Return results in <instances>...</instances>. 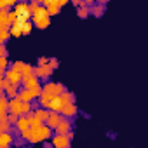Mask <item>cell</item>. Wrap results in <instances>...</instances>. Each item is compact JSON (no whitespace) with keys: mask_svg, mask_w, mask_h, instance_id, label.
Returning <instances> with one entry per match:
<instances>
[{"mask_svg":"<svg viewBox=\"0 0 148 148\" xmlns=\"http://www.w3.org/2000/svg\"><path fill=\"white\" fill-rule=\"evenodd\" d=\"M0 58H7V49H5V44H0Z\"/></svg>","mask_w":148,"mask_h":148,"instance_id":"f546056e","label":"cell"},{"mask_svg":"<svg viewBox=\"0 0 148 148\" xmlns=\"http://www.w3.org/2000/svg\"><path fill=\"white\" fill-rule=\"evenodd\" d=\"M40 11H42V2H40V0H33V2H30V12L33 16H37Z\"/></svg>","mask_w":148,"mask_h":148,"instance_id":"d6986e66","label":"cell"},{"mask_svg":"<svg viewBox=\"0 0 148 148\" xmlns=\"http://www.w3.org/2000/svg\"><path fill=\"white\" fill-rule=\"evenodd\" d=\"M91 14L96 16V18H101V16L105 14V5H103V4H96V5L91 9Z\"/></svg>","mask_w":148,"mask_h":148,"instance_id":"ffe728a7","label":"cell"},{"mask_svg":"<svg viewBox=\"0 0 148 148\" xmlns=\"http://www.w3.org/2000/svg\"><path fill=\"white\" fill-rule=\"evenodd\" d=\"M0 132H12V124L9 120H0Z\"/></svg>","mask_w":148,"mask_h":148,"instance_id":"7402d4cb","label":"cell"},{"mask_svg":"<svg viewBox=\"0 0 148 148\" xmlns=\"http://www.w3.org/2000/svg\"><path fill=\"white\" fill-rule=\"evenodd\" d=\"M44 148H54V146H52L51 141H45V143H44Z\"/></svg>","mask_w":148,"mask_h":148,"instance_id":"1f68e13d","label":"cell"},{"mask_svg":"<svg viewBox=\"0 0 148 148\" xmlns=\"http://www.w3.org/2000/svg\"><path fill=\"white\" fill-rule=\"evenodd\" d=\"M33 26H35V25H33L32 21H28V23L23 26V35H30V32L33 30Z\"/></svg>","mask_w":148,"mask_h":148,"instance_id":"4316f807","label":"cell"},{"mask_svg":"<svg viewBox=\"0 0 148 148\" xmlns=\"http://www.w3.org/2000/svg\"><path fill=\"white\" fill-rule=\"evenodd\" d=\"M0 148H11V145H0Z\"/></svg>","mask_w":148,"mask_h":148,"instance_id":"836d02e7","label":"cell"},{"mask_svg":"<svg viewBox=\"0 0 148 148\" xmlns=\"http://www.w3.org/2000/svg\"><path fill=\"white\" fill-rule=\"evenodd\" d=\"M89 14H91V9H89V7H86V5H82V7L77 11V16H79V18H82V19H86Z\"/></svg>","mask_w":148,"mask_h":148,"instance_id":"d4e9b609","label":"cell"},{"mask_svg":"<svg viewBox=\"0 0 148 148\" xmlns=\"http://www.w3.org/2000/svg\"><path fill=\"white\" fill-rule=\"evenodd\" d=\"M26 117H28V120H30V125H32V127H40V125H44V122L35 115V112H30Z\"/></svg>","mask_w":148,"mask_h":148,"instance_id":"2e32d148","label":"cell"},{"mask_svg":"<svg viewBox=\"0 0 148 148\" xmlns=\"http://www.w3.org/2000/svg\"><path fill=\"white\" fill-rule=\"evenodd\" d=\"M30 143H38V141H44V134H42V125L40 127H32L30 129V138H28Z\"/></svg>","mask_w":148,"mask_h":148,"instance_id":"9c48e42d","label":"cell"},{"mask_svg":"<svg viewBox=\"0 0 148 148\" xmlns=\"http://www.w3.org/2000/svg\"><path fill=\"white\" fill-rule=\"evenodd\" d=\"M45 64H49V59L47 58H38V64L37 66H45Z\"/></svg>","mask_w":148,"mask_h":148,"instance_id":"4dcf8cb0","label":"cell"},{"mask_svg":"<svg viewBox=\"0 0 148 148\" xmlns=\"http://www.w3.org/2000/svg\"><path fill=\"white\" fill-rule=\"evenodd\" d=\"M11 68H14L16 71L23 73V71H25V68H26V63H25V61H14V63H11Z\"/></svg>","mask_w":148,"mask_h":148,"instance_id":"cb8c5ba5","label":"cell"},{"mask_svg":"<svg viewBox=\"0 0 148 148\" xmlns=\"http://www.w3.org/2000/svg\"><path fill=\"white\" fill-rule=\"evenodd\" d=\"M33 112H35V115H37V117H38V119H40V120H42L44 124H45V122L49 120V115H51V110H45V108H42V106H38V108H35Z\"/></svg>","mask_w":148,"mask_h":148,"instance_id":"5bb4252c","label":"cell"},{"mask_svg":"<svg viewBox=\"0 0 148 148\" xmlns=\"http://www.w3.org/2000/svg\"><path fill=\"white\" fill-rule=\"evenodd\" d=\"M73 136H75V132H73V131H70V132H68V138H70V139H73Z\"/></svg>","mask_w":148,"mask_h":148,"instance_id":"d6a6232c","label":"cell"},{"mask_svg":"<svg viewBox=\"0 0 148 148\" xmlns=\"http://www.w3.org/2000/svg\"><path fill=\"white\" fill-rule=\"evenodd\" d=\"M32 23L35 25V28H40V30L49 28V25H51V16H49V11H47L45 7H42V11H40L37 16H33V18H32Z\"/></svg>","mask_w":148,"mask_h":148,"instance_id":"6da1fadb","label":"cell"},{"mask_svg":"<svg viewBox=\"0 0 148 148\" xmlns=\"http://www.w3.org/2000/svg\"><path fill=\"white\" fill-rule=\"evenodd\" d=\"M18 98H19L23 103H32V101H33V96H32V92H30L28 89H21L19 94H18Z\"/></svg>","mask_w":148,"mask_h":148,"instance_id":"9a60e30c","label":"cell"},{"mask_svg":"<svg viewBox=\"0 0 148 148\" xmlns=\"http://www.w3.org/2000/svg\"><path fill=\"white\" fill-rule=\"evenodd\" d=\"M51 143H52L54 148H70L71 139L68 138V134H54Z\"/></svg>","mask_w":148,"mask_h":148,"instance_id":"7a4b0ae2","label":"cell"},{"mask_svg":"<svg viewBox=\"0 0 148 148\" xmlns=\"http://www.w3.org/2000/svg\"><path fill=\"white\" fill-rule=\"evenodd\" d=\"M4 92H5V96H7L9 99H14V98H18V94H19V91H18V86H12V84H11V86H9V87L4 91Z\"/></svg>","mask_w":148,"mask_h":148,"instance_id":"ac0fdd59","label":"cell"},{"mask_svg":"<svg viewBox=\"0 0 148 148\" xmlns=\"http://www.w3.org/2000/svg\"><path fill=\"white\" fill-rule=\"evenodd\" d=\"M64 106H66V105L63 103V99H61V98H56V99H52V101H51L49 110H51V112H56V113H61V110H63Z\"/></svg>","mask_w":148,"mask_h":148,"instance_id":"4fadbf2b","label":"cell"},{"mask_svg":"<svg viewBox=\"0 0 148 148\" xmlns=\"http://www.w3.org/2000/svg\"><path fill=\"white\" fill-rule=\"evenodd\" d=\"M14 129H16L19 134H23V132L30 131V129H32V125H30V120H28V117H26V115H25V117H19V120H18V124L14 125Z\"/></svg>","mask_w":148,"mask_h":148,"instance_id":"52a82bcc","label":"cell"},{"mask_svg":"<svg viewBox=\"0 0 148 148\" xmlns=\"http://www.w3.org/2000/svg\"><path fill=\"white\" fill-rule=\"evenodd\" d=\"M16 5H18L16 0H0V11L9 9V7H16Z\"/></svg>","mask_w":148,"mask_h":148,"instance_id":"44dd1931","label":"cell"},{"mask_svg":"<svg viewBox=\"0 0 148 148\" xmlns=\"http://www.w3.org/2000/svg\"><path fill=\"white\" fill-rule=\"evenodd\" d=\"M61 119H63V115H61V113L51 112V115H49V120L45 122V125H49L52 131H56V129H58V125H59V122H61Z\"/></svg>","mask_w":148,"mask_h":148,"instance_id":"ba28073f","label":"cell"},{"mask_svg":"<svg viewBox=\"0 0 148 148\" xmlns=\"http://www.w3.org/2000/svg\"><path fill=\"white\" fill-rule=\"evenodd\" d=\"M79 113V108H77V105L75 103H71V105H66L63 110H61V115L64 117V119H73Z\"/></svg>","mask_w":148,"mask_h":148,"instance_id":"30bf717a","label":"cell"},{"mask_svg":"<svg viewBox=\"0 0 148 148\" xmlns=\"http://www.w3.org/2000/svg\"><path fill=\"white\" fill-rule=\"evenodd\" d=\"M11 28H12L11 11H9V9L0 11V30H11Z\"/></svg>","mask_w":148,"mask_h":148,"instance_id":"5b68a950","label":"cell"},{"mask_svg":"<svg viewBox=\"0 0 148 148\" xmlns=\"http://www.w3.org/2000/svg\"><path fill=\"white\" fill-rule=\"evenodd\" d=\"M14 12L18 14V18L30 14V4L28 2H18V5L14 7Z\"/></svg>","mask_w":148,"mask_h":148,"instance_id":"7c38bea8","label":"cell"},{"mask_svg":"<svg viewBox=\"0 0 148 148\" xmlns=\"http://www.w3.org/2000/svg\"><path fill=\"white\" fill-rule=\"evenodd\" d=\"M14 143L12 132H0V145H11Z\"/></svg>","mask_w":148,"mask_h":148,"instance_id":"e0dca14e","label":"cell"},{"mask_svg":"<svg viewBox=\"0 0 148 148\" xmlns=\"http://www.w3.org/2000/svg\"><path fill=\"white\" fill-rule=\"evenodd\" d=\"M9 86H11V82H9V80H5V79H0V89H2V91H5Z\"/></svg>","mask_w":148,"mask_h":148,"instance_id":"83f0119b","label":"cell"},{"mask_svg":"<svg viewBox=\"0 0 148 148\" xmlns=\"http://www.w3.org/2000/svg\"><path fill=\"white\" fill-rule=\"evenodd\" d=\"M40 79L37 75H30V77H23V89H35V87H40Z\"/></svg>","mask_w":148,"mask_h":148,"instance_id":"8992f818","label":"cell"},{"mask_svg":"<svg viewBox=\"0 0 148 148\" xmlns=\"http://www.w3.org/2000/svg\"><path fill=\"white\" fill-rule=\"evenodd\" d=\"M71 131V122H70V119H61V122H59V125H58V129H56V134H68Z\"/></svg>","mask_w":148,"mask_h":148,"instance_id":"8fae6325","label":"cell"},{"mask_svg":"<svg viewBox=\"0 0 148 148\" xmlns=\"http://www.w3.org/2000/svg\"><path fill=\"white\" fill-rule=\"evenodd\" d=\"M11 35H12V37H21V35H23V26H21L19 23H14L12 28H11Z\"/></svg>","mask_w":148,"mask_h":148,"instance_id":"603a6c76","label":"cell"},{"mask_svg":"<svg viewBox=\"0 0 148 148\" xmlns=\"http://www.w3.org/2000/svg\"><path fill=\"white\" fill-rule=\"evenodd\" d=\"M9 37H12L11 30H0V44H5L9 40Z\"/></svg>","mask_w":148,"mask_h":148,"instance_id":"484cf974","label":"cell"},{"mask_svg":"<svg viewBox=\"0 0 148 148\" xmlns=\"http://www.w3.org/2000/svg\"><path fill=\"white\" fill-rule=\"evenodd\" d=\"M52 68L49 66V64H45V66H35L33 68V75H37L40 80H47L51 75H52Z\"/></svg>","mask_w":148,"mask_h":148,"instance_id":"277c9868","label":"cell"},{"mask_svg":"<svg viewBox=\"0 0 148 148\" xmlns=\"http://www.w3.org/2000/svg\"><path fill=\"white\" fill-rule=\"evenodd\" d=\"M4 79L9 80L12 86H19V84H23V73L16 71L14 68H9V70L4 73Z\"/></svg>","mask_w":148,"mask_h":148,"instance_id":"3957f363","label":"cell"},{"mask_svg":"<svg viewBox=\"0 0 148 148\" xmlns=\"http://www.w3.org/2000/svg\"><path fill=\"white\" fill-rule=\"evenodd\" d=\"M49 66H51L52 70H56V68L59 66V61H58L56 58H52V59H49Z\"/></svg>","mask_w":148,"mask_h":148,"instance_id":"f1b7e54d","label":"cell"}]
</instances>
